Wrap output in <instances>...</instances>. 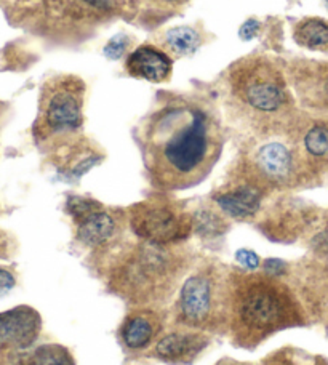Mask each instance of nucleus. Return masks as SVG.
Instances as JSON below:
<instances>
[{
    "label": "nucleus",
    "mask_w": 328,
    "mask_h": 365,
    "mask_svg": "<svg viewBox=\"0 0 328 365\" xmlns=\"http://www.w3.org/2000/svg\"><path fill=\"white\" fill-rule=\"evenodd\" d=\"M140 146L153 185L181 191L197 186L212 172L222 151V132L205 104L176 98L143 123Z\"/></svg>",
    "instance_id": "obj_1"
},
{
    "label": "nucleus",
    "mask_w": 328,
    "mask_h": 365,
    "mask_svg": "<svg viewBox=\"0 0 328 365\" xmlns=\"http://www.w3.org/2000/svg\"><path fill=\"white\" fill-rule=\"evenodd\" d=\"M309 316L297 292L280 277L232 269L227 335L234 346L258 348L282 330L309 325Z\"/></svg>",
    "instance_id": "obj_2"
},
{
    "label": "nucleus",
    "mask_w": 328,
    "mask_h": 365,
    "mask_svg": "<svg viewBox=\"0 0 328 365\" xmlns=\"http://www.w3.org/2000/svg\"><path fill=\"white\" fill-rule=\"evenodd\" d=\"M189 269L186 253L170 245L143 242L113 264L108 285L133 308L159 309L173 297Z\"/></svg>",
    "instance_id": "obj_3"
},
{
    "label": "nucleus",
    "mask_w": 328,
    "mask_h": 365,
    "mask_svg": "<svg viewBox=\"0 0 328 365\" xmlns=\"http://www.w3.org/2000/svg\"><path fill=\"white\" fill-rule=\"evenodd\" d=\"M235 109L260 133L288 130L297 122L294 101L284 73L266 56L239 60L227 74Z\"/></svg>",
    "instance_id": "obj_4"
},
{
    "label": "nucleus",
    "mask_w": 328,
    "mask_h": 365,
    "mask_svg": "<svg viewBox=\"0 0 328 365\" xmlns=\"http://www.w3.org/2000/svg\"><path fill=\"white\" fill-rule=\"evenodd\" d=\"M231 292V268L218 262L200 264L180 287L175 322L203 334H227Z\"/></svg>",
    "instance_id": "obj_5"
},
{
    "label": "nucleus",
    "mask_w": 328,
    "mask_h": 365,
    "mask_svg": "<svg viewBox=\"0 0 328 365\" xmlns=\"http://www.w3.org/2000/svg\"><path fill=\"white\" fill-rule=\"evenodd\" d=\"M292 128L255 136L242 154L237 177L265 191L311 186Z\"/></svg>",
    "instance_id": "obj_6"
},
{
    "label": "nucleus",
    "mask_w": 328,
    "mask_h": 365,
    "mask_svg": "<svg viewBox=\"0 0 328 365\" xmlns=\"http://www.w3.org/2000/svg\"><path fill=\"white\" fill-rule=\"evenodd\" d=\"M130 226L144 242L172 245L186 239L193 230V218L183 208L165 200H150L131 208Z\"/></svg>",
    "instance_id": "obj_7"
},
{
    "label": "nucleus",
    "mask_w": 328,
    "mask_h": 365,
    "mask_svg": "<svg viewBox=\"0 0 328 365\" xmlns=\"http://www.w3.org/2000/svg\"><path fill=\"white\" fill-rule=\"evenodd\" d=\"M85 86L76 76L58 77L48 88L43 125L53 135H72L83 123Z\"/></svg>",
    "instance_id": "obj_8"
},
{
    "label": "nucleus",
    "mask_w": 328,
    "mask_h": 365,
    "mask_svg": "<svg viewBox=\"0 0 328 365\" xmlns=\"http://www.w3.org/2000/svg\"><path fill=\"white\" fill-rule=\"evenodd\" d=\"M68 210L77 226L76 237L88 249H103L114 242L121 234V223L116 215L101 204L83 197H71Z\"/></svg>",
    "instance_id": "obj_9"
},
{
    "label": "nucleus",
    "mask_w": 328,
    "mask_h": 365,
    "mask_svg": "<svg viewBox=\"0 0 328 365\" xmlns=\"http://www.w3.org/2000/svg\"><path fill=\"white\" fill-rule=\"evenodd\" d=\"M292 133L311 185L320 182L328 175V117H298Z\"/></svg>",
    "instance_id": "obj_10"
},
{
    "label": "nucleus",
    "mask_w": 328,
    "mask_h": 365,
    "mask_svg": "<svg viewBox=\"0 0 328 365\" xmlns=\"http://www.w3.org/2000/svg\"><path fill=\"white\" fill-rule=\"evenodd\" d=\"M210 344L208 334L189 329H180L160 335L153 348L150 356L162 362L173 365L193 364Z\"/></svg>",
    "instance_id": "obj_11"
},
{
    "label": "nucleus",
    "mask_w": 328,
    "mask_h": 365,
    "mask_svg": "<svg viewBox=\"0 0 328 365\" xmlns=\"http://www.w3.org/2000/svg\"><path fill=\"white\" fill-rule=\"evenodd\" d=\"M292 86L306 106L328 110V64L320 61H297L290 68Z\"/></svg>",
    "instance_id": "obj_12"
},
{
    "label": "nucleus",
    "mask_w": 328,
    "mask_h": 365,
    "mask_svg": "<svg viewBox=\"0 0 328 365\" xmlns=\"http://www.w3.org/2000/svg\"><path fill=\"white\" fill-rule=\"evenodd\" d=\"M163 331V316L155 308H136L125 316L119 329L123 348L130 353L153 348Z\"/></svg>",
    "instance_id": "obj_13"
},
{
    "label": "nucleus",
    "mask_w": 328,
    "mask_h": 365,
    "mask_svg": "<svg viewBox=\"0 0 328 365\" xmlns=\"http://www.w3.org/2000/svg\"><path fill=\"white\" fill-rule=\"evenodd\" d=\"M266 191L253 182L235 177V181L229 189H225L215 195L216 205L222 213L235 220H247L257 215Z\"/></svg>",
    "instance_id": "obj_14"
},
{
    "label": "nucleus",
    "mask_w": 328,
    "mask_h": 365,
    "mask_svg": "<svg viewBox=\"0 0 328 365\" xmlns=\"http://www.w3.org/2000/svg\"><path fill=\"white\" fill-rule=\"evenodd\" d=\"M172 66L173 63L170 55L153 45L138 47L128 55L125 63V69L131 77L149 82L167 81L172 74Z\"/></svg>",
    "instance_id": "obj_15"
},
{
    "label": "nucleus",
    "mask_w": 328,
    "mask_h": 365,
    "mask_svg": "<svg viewBox=\"0 0 328 365\" xmlns=\"http://www.w3.org/2000/svg\"><path fill=\"white\" fill-rule=\"evenodd\" d=\"M41 330V319L36 311L18 308L0 314V343L28 346Z\"/></svg>",
    "instance_id": "obj_16"
},
{
    "label": "nucleus",
    "mask_w": 328,
    "mask_h": 365,
    "mask_svg": "<svg viewBox=\"0 0 328 365\" xmlns=\"http://www.w3.org/2000/svg\"><path fill=\"white\" fill-rule=\"evenodd\" d=\"M293 38L303 48L328 51V21L322 18H306L293 28Z\"/></svg>",
    "instance_id": "obj_17"
},
{
    "label": "nucleus",
    "mask_w": 328,
    "mask_h": 365,
    "mask_svg": "<svg viewBox=\"0 0 328 365\" xmlns=\"http://www.w3.org/2000/svg\"><path fill=\"white\" fill-rule=\"evenodd\" d=\"M260 365H328V359L297 346H282L262 357Z\"/></svg>",
    "instance_id": "obj_18"
},
{
    "label": "nucleus",
    "mask_w": 328,
    "mask_h": 365,
    "mask_svg": "<svg viewBox=\"0 0 328 365\" xmlns=\"http://www.w3.org/2000/svg\"><path fill=\"white\" fill-rule=\"evenodd\" d=\"M200 43L202 38L199 32L193 28H188V26L170 29L163 36V45H165L170 53L176 56L193 55L200 47Z\"/></svg>",
    "instance_id": "obj_19"
},
{
    "label": "nucleus",
    "mask_w": 328,
    "mask_h": 365,
    "mask_svg": "<svg viewBox=\"0 0 328 365\" xmlns=\"http://www.w3.org/2000/svg\"><path fill=\"white\" fill-rule=\"evenodd\" d=\"M193 226L200 236L216 237L226 231V223L221 215L213 210H200L193 217Z\"/></svg>",
    "instance_id": "obj_20"
},
{
    "label": "nucleus",
    "mask_w": 328,
    "mask_h": 365,
    "mask_svg": "<svg viewBox=\"0 0 328 365\" xmlns=\"http://www.w3.org/2000/svg\"><path fill=\"white\" fill-rule=\"evenodd\" d=\"M31 365H74L68 349L56 344L39 348L31 359Z\"/></svg>",
    "instance_id": "obj_21"
},
{
    "label": "nucleus",
    "mask_w": 328,
    "mask_h": 365,
    "mask_svg": "<svg viewBox=\"0 0 328 365\" xmlns=\"http://www.w3.org/2000/svg\"><path fill=\"white\" fill-rule=\"evenodd\" d=\"M128 43L130 42L125 36H116L106 43V47H104L103 51L109 60H119V58L127 51Z\"/></svg>",
    "instance_id": "obj_22"
},
{
    "label": "nucleus",
    "mask_w": 328,
    "mask_h": 365,
    "mask_svg": "<svg viewBox=\"0 0 328 365\" xmlns=\"http://www.w3.org/2000/svg\"><path fill=\"white\" fill-rule=\"evenodd\" d=\"M258 29H260V23L255 21V19H248V21H245L244 24H242L240 37L245 38V41H248V38H252V37L257 36Z\"/></svg>",
    "instance_id": "obj_23"
},
{
    "label": "nucleus",
    "mask_w": 328,
    "mask_h": 365,
    "mask_svg": "<svg viewBox=\"0 0 328 365\" xmlns=\"http://www.w3.org/2000/svg\"><path fill=\"white\" fill-rule=\"evenodd\" d=\"M237 259L239 262L244 264V266H247V268H250V269H255L258 266V257L255 255L253 252H248V250H240L239 253H237Z\"/></svg>",
    "instance_id": "obj_24"
},
{
    "label": "nucleus",
    "mask_w": 328,
    "mask_h": 365,
    "mask_svg": "<svg viewBox=\"0 0 328 365\" xmlns=\"http://www.w3.org/2000/svg\"><path fill=\"white\" fill-rule=\"evenodd\" d=\"M13 285H15V277H13V274L5 269H0V295L13 289Z\"/></svg>",
    "instance_id": "obj_25"
},
{
    "label": "nucleus",
    "mask_w": 328,
    "mask_h": 365,
    "mask_svg": "<svg viewBox=\"0 0 328 365\" xmlns=\"http://www.w3.org/2000/svg\"><path fill=\"white\" fill-rule=\"evenodd\" d=\"M215 365H258V364L237 361V359H234V357H222V359H220Z\"/></svg>",
    "instance_id": "obj_26"
},
{
    "label": "nucleus",
    "mask_w": 328,
    "mask_h": 365,
    "mask_svg": "<svg viewBox=\"0 0 328 365\" xmlns=\"http://www.w3.org/2000/svg\"><path fill=\"white\" fill-rule=\"evenodd\" d=\"M82 2L88 4L90 6H95V9H100V10L109 9V0H82Z\"/></svg>",
    "instance_id": "obj_27"
},
{
    "label": "nucleus",
    "mask_w": 328,
    "mask_h": 365,
    "mask_svg": "<svg viewBox=\"0 0 328 365\" xmlns=\"http://www.w3.org/2000/svg\"><path fill=\"white\" fill-rule=\"evenodd\" d=\"M155 2L163 4V5H180L183 2H186V0H155Z\"/></svg>",
    "instance_id": "obj_28"
},
{
    "label": "nucleus",
    "mask_w": 328,
    "mask_h": 365,
    "mask_svg": "<svg viewBox=\"0 0 328 365\" xmlns=\"http://www.w3.org/2000/svg\"><path fill=\"white\" fill-rule=\"evenodd\" d=\"M322 321H324V325H325V330H327V335H328V311H327V314L322 317Z\"/></svg>",
    "instance_id": "obj_29"
},
{
    "label": "nucleus",
    "mask_w": 328,
    "mask_h": 365,
    "mask_svg": "<svg viewBox=\"0 0 328 365\" xmlns=\"http://www.w3.org/2000/svg\"><path fill=\"white\" fill-rule=\"evenodd\" d=\"M324 2H325V6L328 9V0H324Z\"/></svg>",
    "instance_id": "obj_30"
}]
</instances>
